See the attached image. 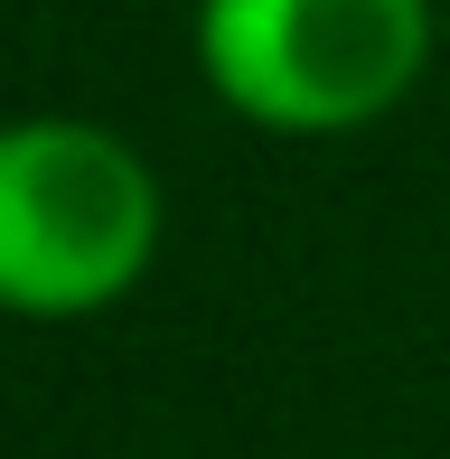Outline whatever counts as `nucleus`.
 <instances>
[{"instance_id":"nucleus-1","label":"nucleus","mask_w":450,"mask_h":459,"mask_svg":"<svg viewBox=\"0 0 450 459\" xmlns=\"http://www.w3.org/2000/svg\"><path fill=\"white\" fill-rule=\"evenodd\" d=\"M160 254V178L104 122H0V309L85 319Z\"/></svg>"},{"instance_id":"nucleus-2","label":"nucleus","mask_w":450,"mask_h":459,"mask_svg":"<svg viewBox=\"0 0 450 459\" xmlns=\"http://www.w3.org/2000/svg\"><path fill=\"white\" fill-rule=\"evenodd\" d=\"M197 66L225 113L329 141L422 85L432 0H197Z\"/></svg>"}]
</instances>
